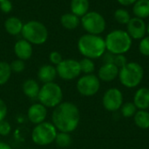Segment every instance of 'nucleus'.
Masks as SVG:
<instances>
[{
    "instance_id": "obj_23",
    "label": "nucleus",
    "mask_w": 149,
    "mask_h": 149,
    "mask_svg": "<svg viewBox=\"0 0 149 149\" xmlns=\"http://www.w3.org/2000/svg\"><path fill=\"white\" fill-rule=\"evenodd\" d=\"M135 125L141 129L149 128V112L148 110H138L134 116Z\"/></svg>"
},
{
    "instance_id": "obj_29",
    "label": "nucleus",
    "mask_w": 149,
    "mask_h": 149,
    "mask_svg": "<svg viewBox=\"0 0 149 149\" xmlns=\"http://www.w3.org/2000/svg\"><path fill=\"white\" fill-rule=\"evenodd\" d=\"M139 51L141 55L145 57H149V35L145 36L143 38L140 40Z\"/></svg>"
},
{
    "instance_id": "obj_26",
    "label": "nucleus",
    "mask_w": 149,
    "mask_h": 149,
    "mask_svg": "<svg viewBox=\"0 0 149 149\" xmlns=\"http://www.w3.org/2000/svg\"><path fill=\"white\" fill-rule=\"evenodd\" d=\"M55 141L58 147L65 148H68L72 144V136L70 135V134L59 132L56 136Z\"/></svg>"
},
{
    "instance_id": "obj_40",
    "label": "nucleus",
    "mask_w": 149,
    "mask_h": 149,
    "mask_svg": "<svg viewBox=\"0 0 149 149\" xmlns=\"http://www.w3.org/2000/svg\"><path fill=\"white\" fill-rule=\"evenodd\" d=\"M1 1H2V0H0V2H1Z\"/></svg>"
},
{
    "instance_id": "obj_4",
    "label": "nucleus",
    "mask_w": 149,
    "mask_h": 149,
    "mask_svg": "<svg viewBox=\"0 0 149 149\" xmlns=\"http://www.w3.org/2000/svg\"><path fill=\"white\" fill-rule=\"evenodd\" d=\"M118 77L125 87L134 88L141 83L144 77V70L139 63L128 62L120 69Z\"/></svg>"
},
{
    "instance_id": "obj_3",
    "label": "nucleus",
    "mask_w": 149,
    "mask_h": 149,
    "mask_svg": "<svg viewBox=\"0 0 149 149\" xmlns=\"http://www.w3.org/2000/svg\"><path fill=\"white\" fill-rule=\"evenodd\" d=\"M107 51L113 53L114 55L125 54L132 47L133 39L124 30H113L109 32L106 38Z\"/></svg>"
},
{
    "instance_id": "obj_7",
    "label": "nucleus",
    "mask_w": 149,
    "mask_h": 149,
    "mask_svg": "<svg viewBox=\"0 0 149 149\" xmlns=\"http://www.w3.org/2000/svg\"><path fill=\"white\" fill-rule=\"evenodd\" d=\"M57 128L52 123L44 121L36 125L31 133L32 141L38 146H46L55 141Z\"/></svg>"
},
{
    "instance_id": "obj_16",
    "label": "nucleus",
    "mask_w": 149,
    "mask_h": 149,
    "mask_svg": "<svg viewBox=\"0 0 149 149\" xmlns=\"http://www.w3.org/2000/svg\"><path fill=\"white\" fill-rule=\"evenodd\" d=\"M134 104L138 110H148L149 108V88H139L134 96Z\"/></svg>"
},
{
    "instance_id": "obj_13",
    "label": "nucleus",
    "mask_w": 149,
    "mask_h": 149,
    "mask_svg": "<svg viewBox=\"0 0 149 149\" xmlns=\"http://www.w3.org/2000/svg\"><path fill=\"white\" fill-rule=\"evenodd\" d=\"M47 116V109L41 103H35L31 105L28 109V119L35 124H40L45 121Z\"/></svg>"
},
{
    "instance_id": "obj_14",
    "label": "nucleus",
    "mask_w": 149,
    "mask_h": 149,
    "mask_svg": "<svg viewBox=\"0 0 149 149\" xmlns=\"http://www.w3.org/2000/svg\"><path fill=\"white\" fill-rule=\"evenodd\" d=\"M120 69L114 64H104L98 72V78L104 82H112L119 76Z\"/></svg>"
},
{
    "instance_id": "obj_12",
    "label": "nucleus",
    "mask_w": 149,
    "mask_h": 149,
    "mask_svg": "<svg viewBox=\"0 0 149 149\" xmlns=\"http://www.w3.org/2000/svg\"><path fill=\"white\" fill-rule=\"evenodd\" d=\"M127 32L132 39L141 40L147 34V24L144 19L134 17L127 24Z\"/></svg>"
},
{
    "instance_id": "obj_37",
    "label": "nucleus",
    "mask_w": 149,
    "mask_h": 149,
    "mask_svg": "<svg viewBox=\"0 0 149 149\" xmlns=\"http://www.w3.org/2000/svg\"><path fill=\"white\" fill-rule=\"evenodd\" d=\"M137 0H117V2L123 5V6H129V5H133Z\"/></svg>"
},
{
    "instance_id": "obj_9",
    "label": "nucleus",
    "mask_w": 149,
    "mask_h": 149,
    "mask_svg": "<svg viewBox=\"0 0 149 149\" xmlns=\"http://www.w3.org/2000/svg\"><path fill=\"white\" fill-rule=\"evenodd\" d=\"M100 87V80L98 76L94 74H85L77 82V90L82 95L86 97H91L95 95Z\"/></svg>"
},
{
    "instance_id": "obj_22",
    "label": "nucleus",
    "mask_w": 149,
    "mask_h": 149,
    "mask_svg": "<svg viewBox=\"0 0 149 149\" xmlns=\"http://www.w3.org/2000/svg\"><path fill=\"white\" fill-rule=\"evenodd\" d=\"M61 24L68 30H74L76 29L79 24L80 19L78 16L74 15L73 13H65L61 17Z\"/></svg>"
},
{
    "instance_id": "obj_5",
    "label": "nucleus",
    "mask_w": 149,
    "mask_h": 149,
    "mask_svg": "<svg viewBox=\"0 0 149 149\" xmlns=\"http://www.w3.org/2000/svg\"><path fill=\"white\" fill-rule=\"evenodd\" d=\"M39 103L45 107H56L62 102L63 91L61 87L54 83H46L40 88L38 96Z\"/></svg>"
},
{
    "instance_id": "obj_11",
    "label": "nucleus",
    "mask_w": 149,
    "mask_h": 149,
    "mask_svg": "<svg viewBox=\"0 0 149 149\" xmlns=\"http://www.w3.org/2000/svg\"><path fill=\"white\" fill-rule=\"evenodd\" d=\"M102 104L106 110L116 112L123 105V94L118 88H110L103 95Z\"/></svg>"
},
{
    "instance_id": "obj_6",
    "label": "nucleus",
    "mask_w": 149,
    "mask_h": 149,
    "mask_svg": "<svg viewBox=\"0 0 149 149\" xmlns=\"http://www.w3.org/2000/svg\"><path fill=\"white\" fill-rule=\"evenodd\" d=\"M21 32L25 40L34 45H42L48 38L46 27L38 21H30L24 24Z\"/></svg>"
},
{
    "instance_id": "obj_30",
    "label": "nucleus",
    "mask_w": 149,
    "mask_h": 149,
    "mask_svg": "<svg viewBox=\"0 0 149 149\" xmlns=\"http://www.w3.org/2000/svg\"><path fill=\"white\" fill-rule=\"evenodd\" d=\"M10 65L11 72H14L16 73L22 72L24 70V68H25L24 62L23 60H21V59H17V60L12 61Z\"/></svg>"
},
{
    "instance_id": "obj_18",
    "label": "nucleus",
    "mask_w": 149,
    "mask_h": 149,
    "mask_svg": "<svg viewBox=\"0 0 149 149\" xmlns=\"http://www.w3.org/2000/svg\"><path fill=\"white\" fill-rule=\"evenodd\" d=\"M134 17L145 19L149 17V0H137L132 8Z\"/></svg>"
},
{
    "instance_id": "obj_1",
    "label": "nucleus",
    "mask_w": 149,
    "mask_h": 149,
    "mask_svg": "<svg viewBox=\"0 0 149 149\" xmlns=\"http://www.w3.org/2000/svg\"><path fill=\"white\" fill-rule=\"evenodd\" d=\"M52 120L57 130L70 134L73 132L79 124V110L78 107L72 102H61L54 108Z\"/></svg>"
},
{
    "instance_id": "obj_32",
    "label": "nucleus",
    "mask_w": 149,
    "mask_h": 149,
    "mask_svg": "<svg viewBox=\"0 0 149 149\" xmlns=\"http://www.w3.org/2000/svg\"><path fill=\"white\" fill-rule=\"evenodd\" d=\"M11 130V127L10 125V123L8 121H6L5 120L0 121V134L3 136H6L10 133Z\"/></svg>"
},
{
    "instance_id": "obj_15",
    "label": "nucleus",
    "mask_w": 149,
    "mask_h": 149,
    "mask_svg": "<svg viewBox=\"0 0 149 149\" xmlns=\"http://www.w3.org/2000/svg\"><path fill=\"white\" fill-rule=\"evenodd\" d=\"M14 52L18 59L21 60H27L32 55V47L31 43H29L25 39L18 40L14 46Z\"/></svg>"
},
{
    "instance_id": "obj_34",
    "label": "nucleus",
    "mask_w": 149,
    "mask_h": 149,
    "mask_svg": "<svg viewBox=\"0 0 149 149\" xmlns=\"http://www.w3.org/2000/svg\"><path fill=\"white\" fill-rule=\"evenodd\" d=\"M103 62L104 64H113L114 63V58H115V55L110 52H106L103 56Z\"/></svg>"
},
{
    "instance_id": "obj_20",
    "label": "nucleus",
    "mask_w": 149,
    "mask_h": 149,
    "mask_svg": "<svg viewBox=\"0 0 149 149\" xmlns=\"http://www.w3.org/2000/svg\"><path fill=\"white\" fill-rule=\"evenodd\" d=\"M89 6V0H72L71 2L72 13L81 17L88 12Z\"/></svg>"
},
{
    "instance_id": "obj_24",
    "label": "nucleus",
    "mask_w": 149,
    "mask_h": 149,
    "mask_svg": "<svg viewBox=\"0 0 149 149\" xmlns=\"http://www.w3.org/2000/svg\"><path fill=\"white\" fill-rule=\"evenodd\" d=\"M114 19L120 24H127L129 20L131 19V15L129 11L124 8H119L114 11L113 14Z\"/></svg>"
},
{
    "instance_id": "obj_27",
    "label": "nucleus",
    "mask_w": 149,
    "mask_h": 149,
    "mask_svg": "<svg viewBox=\"0 0 149 149\" xmlns=\"http://www.w3.org/2000/svg\"><path fill=\"white\" fill-rule=\"evenodd\" d=\"M79 62L81 72H84L85 74H92L94 72L95 64L93 61V59L88 58H84Z\"/></svg>"
},
{
    "instance_id": "obj_39",
    "label": "nucleus",
    "mask_w": 149,
    "mask_h": 149,
    "mask_svg": "<svg viewBox=\"0 0 149 149\" xmlns=\"http://www.w3.org/2000/svg\"><path fill=\"white\" fill-rule=\"evenodd\" d=\"M147 33L149 35V23L147 24Z\"/></svg>"
},
{
    "instance_id": "obj_28",
    "label": "nucleus",
    "mask_w": 149,
    "mask_h": 149,
    "mask_svg": "<svg viewBox=\"0 0 149 149\" xmlns=\"http://www.w3.org/2000/svg\"><path fill=\"white\" fill-rule=\"evenodd\" d=\"M137 111H138V109L135 107V105L134 104V102H127V103H124L121 106V107H120L121 114L125 118L134 117Z\"/></svg>"
},
{
    "instance_id": "obj_25",
    "label": "nucleus",
    "mask_w": 149,
    "mask_h": 149,
    "mask_svg": "<svg viewBox=\"0 0 149 149\" xmlns=\"http://www.w3.org/2000/svg\"><path fill=\"white\" fill-rule=\"evenodd\" d=\"M11 69L10 64L1 61L0 62V86L8 82L11 75Z\"/></svg>"
},
{
    "instance_id": "obj_17",
    "label": "nucleus",
    "mask_w": 149,
    "mask_h": 149,
    "mask_svg": "<svg viewBox=\"0 0 149 149\" xmlns=\"http://www.w3.org/2000/svg\"><path fill=\"white\" fill-rule=\"evenodd\" d=\"M57 76V70L54 66L50 65H45L41 66L38 72V77L44 84L53 82Z\"/></svg>"
},
{
    "instance_id": "obj_36",
    "label": "nucleus",
    "mask_w": 149,
    "mask_h": 149,
    "mask_svg": "<svg viewBox=\"0 0 149 149\" xmlns=\"http://www.w3.org/2000/svg\"><path fill=\"white\" fill-rule=\"evenodd\" d=\"M7 115V106L3 100L0 99V121L3 120Z\"/></svg>"
},
{
    "instance_id": "obj_35",
    "label": "nucleus",
    "mask_w": 149,
    "mask_h": 149,
    "mask_svg": "<svg viewBox=\"0 0 149 149\" xmlns=\"http://www.w3.org/2000/svg\"><path fill=\"white\" fill-rule=\"evenodd\" d=\"M0 9L2 11L8 13L12 9V4L9 0H2L0 2Z\"/></svg>"
},
{
    "instance_id": "obj_21",
    "label": "nucleus",
    "mask_w": 149,
    "mask_h": 149,
    "mask_svg": "<svg viewBox=\"0 0 149 149\" xmlns=\"http://www.w3.org/2000/svg\"><path fill=\"white\" fill-rule=\"evenodd\" d=\"M23 26H24V24L21 22V20L17 17H9L4 23L5 30L10 35L19 34L22 31Z\"/></svg>"
},
{
    "instance_id": "obj_2",
    "label": "nucleus",
    "mask_w": 149,
    "mask_h": 149,
    "mask_svg": "<svg viewBox=\"0 0 149 149\" xmlns=\"http://www.w3.org/2000/svg\"><path fill=\"white\" fill-rule=\"evenodd\" d=\"M79 52L85 57L91 59L99 58L107 52L105 38L100 35L85 34L78 41Z\"/></svg>"
},
{
    "instance_id": "obj_33",
    "label": "nucleus",
    "mask_w": 149,
    "mask_h": 149,
    "mask_svg": "<svg viewBox=\"0 0 149 149\" xmlns=\"http://www.w3.org/2000/svg\"><path fill=\"white\" fill-rule=\"evenodd\" d=\"M49 58L51 60V62L54 65H58L60 62H62L63 58H62V56L59 52H51L50 56H49Z\"/></svg>"
},
{
    "instance_id": "obj_38",
    "label": "nucleus",
    "mask_w": 149,
    "mask_h": 149,
    "mask_svg": "<svg viewBox=\"0 0 149 149\" xmlns=\"http://www.w3.org/2000/svg\"><path fill=\"white\" fill-rule=\"evenodd\" d=\"M0 149H12V148H11V147H10L9 144H7V143H5V142H2V141H0Z\"/></svg>"
},
{
    "instance_id": "obj_19",
    "label": "nucleus",
    "mask_w": 149,
    "mask_h": 149,
    "mask_svg": "<svg viewBox=\"0 0 149 149\" xmlns=\"http://www.w3.org/2000/svg\"><path fill=\"white\" fill-rule=\"evenodd\" d=\"M23 92L25 96H27L30 99H36L38 96L40 87L37 81H35L32 79H26L23 83Z\"/></svg>"
},
{
    "instance_id": "obj_10",
    "label": "nucleus",
    "mask_w": 149,
    "mask_h": 149,
    "mask_svg": "<svg viewBox=\"0 0 149 149\" xmlns=\"http://www.w3.org/2000/svg\"><path fill=\"white\" fill-rule=\"evenodd\" d=\"M56 70L57 74L64 80H72L81 73L79 62L75 59H63Z\"/></svg>"
},
{
    "instance_id": "obj_31",
    "label": "nucleus",
    "mask_w": 149,
    "mask_h": 149,
    "mask_svg": "<svg viewBox=\"0 0 149 149\" xmlns=\"http://www.w3.org/2000/svg\"><path fill=\"white\" fill-rule=\"evenodd\" d=\"M128 63L127 57L124 54H119V55H115V58H114V65L119 68H122L123 66H125Z\"/></svg>"
},
{
    "instance_id": "obj_8",
    "label": "nucleus",
    "mask_w": 149,
    "mask_h": 149,
    "mask_svg": "<svg viewBox=\"0 0 149 149\" xmlns=\"http://www.w3.org/2000/svg\"><path fill=\"white\" fill-rule=\"evenodd\" d=\"M80 23L84 30L93 35H100L105 31L107 26L104 17L97 11H88L81 17Z\"/></svg>"
}]
</instances>
